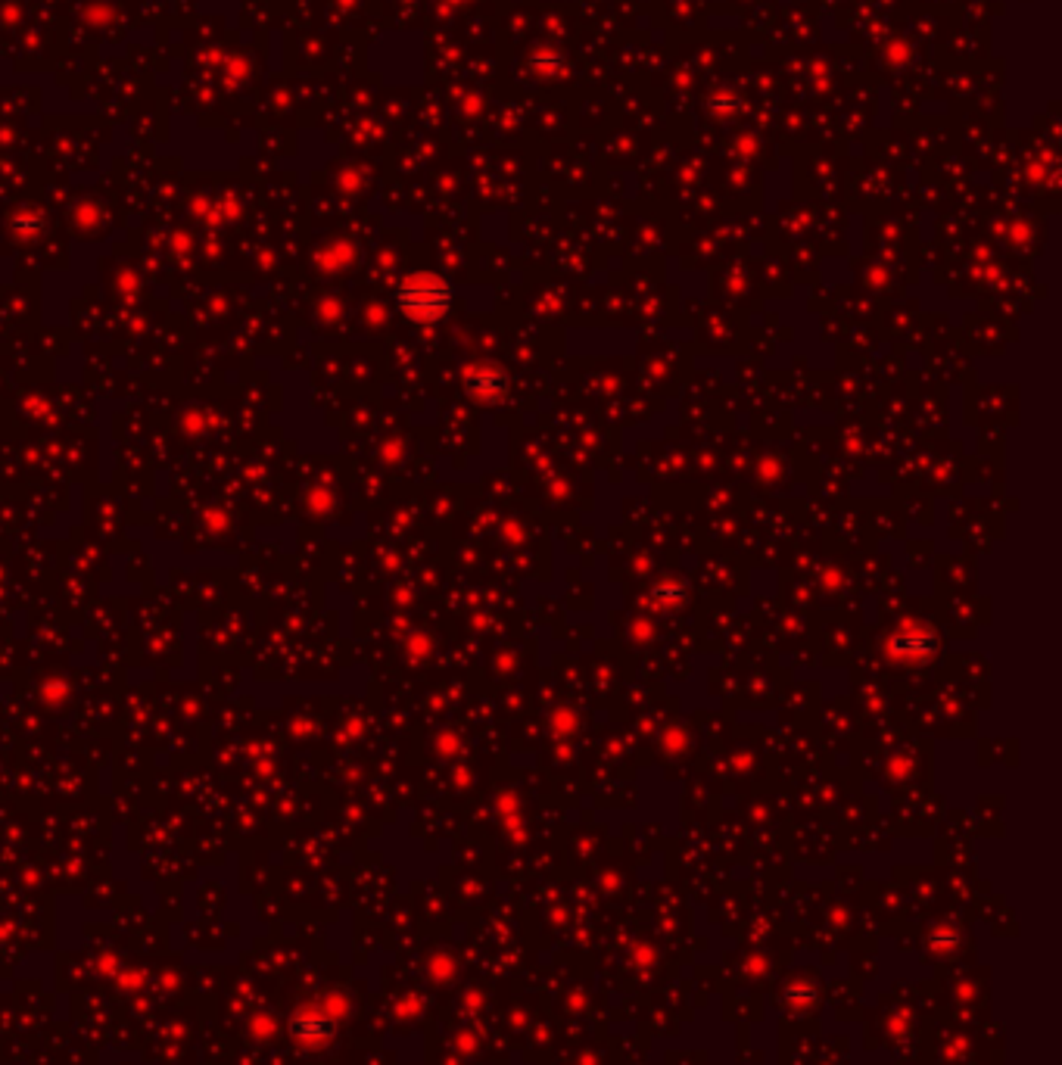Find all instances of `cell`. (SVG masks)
<instances>
[{"mask_svg": "<svg viewBox=\"0 0 1062 1065\" xmlns=\"http://www.w3.org/2000/svg\"><path fill=\"white\" fill-rule=\"evenodd\" d=\"M455 290L446 278L430 275V271H418V275H408L399 287H396V306L402 309V315H408L412 321H440L449 315L452 309Z\"/></svg>", "mask_w": 1062, "mask_h": 1065, "instance_id": "obj_1", "label": "cell"}]
</instances>
